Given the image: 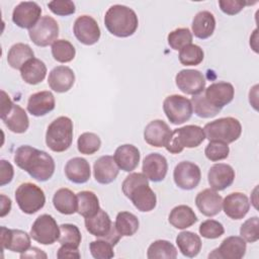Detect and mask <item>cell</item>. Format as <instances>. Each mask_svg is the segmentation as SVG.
<instances>
[{"label":"cell","instance_id":"obj_1","mask_svg":"<svg viewBox=\"0 0 259 259\" xmlns=\"http://www.w3.org/2000/svg\"><path fill=\"white\" fill-rule=\"evenodd\" d=\"M14 162L20 169L40 182L49 180L55 172V162L52 156L28 145L16 149Z\"/></svg>","mask_w":259,"mask_h":259},{"label":"cell","instance_id":"obj_2","mask_svg":"<svg viewBox=\"0 0 259 259\" xmlns=\"http://www.w3.org/2000/svg\"><path fill=\"white\" fill-rule=\"evenodd\" d=\"M121 189L138 210L148 212L156 207V194L150 187L148 178L143 173L135 172L127 175L121 184Z\"/></svg>","mask_w":259,"mask_h":259},{"label":"cell","instance_id":"obj_3","mask_svg":"<svg viewBox=\"0 0 259 259\" xmlns=\"http://www.w3.org/2000/svg\"><path fill=\"white\" fill-rule=\"evenodd\" d=\"M104 24L114 36L127 37L133 35L139 25L136 12L124 5L115 4L108 8L104 15Z\"/></svg>","mask_w":259,"mask_h":259},{"label":"cell","instance_id":"obj_4","mask_svg":"<svg viewBox=\"0 0 259 259\" xmlns=\"http://www.w3.org/2000/svg\"><path fill=\"white\" fill-rule=\"evenodd\" d=\"M73 142V121L68 116H59L53 120L46 133V144L57 153L65 152Z\"/></svg>","mask_w":259,"mask_h":259},{"label":"cell","instance_id":"obj_5","mask_svg":"<svg viewBox=\"0 0 259 259\" xmlns=\"http://www.w3.org/2000/svg\"><path fill=\"white\" fill-rule=\"evenodd\" d=\"M205 139L209 142L230 144L237 141L242 134L241 122L232 116L222 117L207 122L202 128Z\"/></svg>","mask_w":259,"mask_h":259},{"label":"cell","instance_id":"obj_6","mask_svg":"<svg viewBox=\"0 0 259 259\" xmlns=\"http://www.w3.org/2000/svg\"><path fill=\"white\" fill-rule=\"evenodd\" d=\"M205 139L202 127L194 124L184 125L171 132L170 139L165 146L166 150L171 154H178L184 148H196Z\"/></svg>","mask_w":259,"mask_h":259},{"label":"cell","instance_id":"obj_7","mask_svg":"<svg viewBox=\"0 0 259 259\" xmlns=\"http://www.w3.org/2000/svg\"><path fill=\"white\" fill-rule=\"evenodd\" d=\"M15 200L18 207L27 214H33L41 209L46 203L44 190L36 184L25 182L15 191Z\"/></svg>","mask_w":259,"mask_h":259},{"label":"cell","instance_id":"obj_8","mask_svg":"<svg viewBox=\"0 0 259 259\" xmlns=\"http://www.w3.org/2000/svg\"><path fill=\"white\" fill-rule=\"evenodd\" d=\"M163 110L169 121L173 124L184 123L193 113L191 101L178 94L169 95L164 99Z\"/></svg>","mask_w":259,"mask_h":259},{"label":"cell","instance_id":"obj_9","mask_svg":"<svg viewBox=\"0 0 259 259\" xmlns=\"http://www.w3.org/2000/svg\"><path fill=\"white\" fill-rule=\"evenodd\" d=\"M30 237L42 245H52L60 237V227L51 214H41L35 219L30 228Z\"/></svg>","mask_w":259,"mask_h":259},{"label":"cell","instance_id":"obj_10","mask_svg":"<svg viewBox=\"0 0 259 259\" xmlns=\"http://www.w3.org/2000/svg\"><path fill=\"white\" fill-rule=\"evenodd\" d=\"M31 41L38 47H48L53 45L59 36L58 22L51 16L40 17L38 22L28 30Z\"/></svg>","mask_w":259,"mask_h":259},{"label":"cell","instance_id":"obj_11","mask_svg":"<svg viewBox=\"0 0 259 259\" xmlns=\"http://www.w3.org/2000/svg\"><path fill=\"white\" fill-rule=\"evenodd\" d=\"M173 178L175 184L179 188L183 190H191L199 184L201 172L196 164L189 161H182L175 166Z\"/></svg>","mask_w":259,"mask_h":259},{"label":"cell","instance_id":"obj_12","mask_svg":"<svg viewBox=\"0 0 259 259\" xmlns=\"http://www.w3.org/2000/svg\"><path fill=\"white\" fill-rule=\"evenodd\" d=\"M73 31L76 38L85 46L96 44L101 34L97 21L89 15L79 16L74 22Z\"/></svg>","mask_w":259,"mask_h":259},{"label":"cell","instance_id":"obj_13","mask_svg":"<svg viewBox=\"0 0 259 259\" xmlns=\"http://www.w3.org/2000/svg\"><path fill=\"white\" fill-rule=\"evenodd\" d=\"M40 6L31 1L20 2L12 12V21L20 28H32L40 19Z\"/></svg>","mask_w":259,"mask_h":259},{"label":"cell","instance_id":"obj_14","mask_svg":"<svg viewBox=\"0 0 259 259\" xmlns=\"http://www.w3.org/2000/svg\"><path fill=\"white\" fill-rule=\"evenodd\" d=\"M176 86L180 91L188 95H197L204 90L205 78L198 70L185 69L177 73L175 77Z\"/></svg>","mask_w":259,"mask_h":259},{"label":"cell","instance_id":"obj_15","mask_svg":"<svg viewBox=\"0 0 259 259\" xmlns=\"http://www.w3.org/2000/svg\"><path fill=\"white\" fill-rule=\"evenodd\" d=\"M246 241L239 236H230L223 240L220 247L209 253L208 258L241 259L246 253Z\"/></svg>","mask_w":259,"mask_h":259},{"label":"cell","instance_id":"obj_16","mask_svg":"<svg viewBox=\"0 0 259 259\" xmlns=\"http://www.w3.org/2000/svg\"><path fill=\"white\" fill-rule=\"evenodd\" d=\"M0 237L2 249H7L11 252L23 253L30 248V235L22 230L0 228Z\"/></svg>","mask_w":259,"mask_h":259},{"label":"cell","instance_id":"obj_17","mask_svg":"<svg viewBox=\"0 0 259 259\" xmlns=\"http://www.w3.org/2000/svg\"><path fill=\"white\" fill-rule=\"evenodd\" d=\"M203 94L212 106L222 109L233 100L235 89L229 82H215L210 84Z\"/></svg>","mask_w":259,"mask_h":259},{"label":"cell","instance_id":"obj_18","mask_svg":"<svg viewBox=\"0 0 259 259\" xmlns=\"http://www.w3.org/2000/svg\"><path fill=\"white\" fill-rule=\"evenodd\" d=\"M143 174L153 182L164 180L168 171L166 158L159 153H151L145 157L142 166Z\"/></svg>","mask_w":259,"mask_h":259},{"label":"cell","instance_id":"obj_19","mask_svg":"<svg viewBox=\"0 0 259 259\" xmlns=\"http://www.w3.org/2000/svg\"><path fill=\"white\" fill-rule=\"evenodd\" d=\"M171 132L172 131L165 121L161 119H154L146 125L144 131V139L150 146L162 148L167 145Z\"/></svg>","mask_w":259,"mask_h":259},{"label":"cell","instance_id":"obj_20","mask_svg":"<svg viewBox=\"0 0 259 259\" xmlns=\"http://www.w3.org/2000/svg\"><path fill=\"white\" fill-rule=\"evenodd\" d=\"M235 179V170L232 166L224 163H219L212 165L207 173V180L210 188L221 191L234 182Z\"/></svg>","mask_w":259,"mask_h":259},{"label":"cell","instance_id":"obj_21","mask_svg":"<svg viewBox=\"0 0 259 259\" xmlns=\"http://www.w3.org/2000/svg\"><path fill=\"white\" fill-rule=\"evenodd\" d=\"M198 210L205 217H214L222 210L223 197L212 188H206L198 192L195 197Z\"/></svg>","mask_w":259,"mask_h":259},{"label":"cell","instance_id":"obj_22","mask_svg":"<svg viewBox=\"0 0 259 259\" xmlns=\"http://www.w3.org/2000/svg\"><path fill=\"white\" fill-rule=\"evenodd\" d=\"M222 207L229 218L241 220L248 213L250 202L246 194L242 192H232L224 198Z\"/></svg>","mask_w":259,"mask_h":259},{"label":"cell","instance_id":"obj_23","mask_svg":"<svg viewBox=\"0 0 259 259\" xmlns=\"http://www.w3.org/2000/svg\"><path fill=\"white\" fill-rule=\"evenodd\" d=\"M49 86L58 93L69 91L75 83V74L73 70L67 66H57L49 74Z\"/></svg>","mask_w":259,"mask_h":259},{"label":"cell","instance_id":"obj_24","mask_svg":"<svg viewBox=\"0 0 259 259\" xmlns=\"http://www.w3.org/2000/svg\"><path fill=\"white\" fill-rule=\"evenodd\" d=\"M119 172L113 157L106 155L98 158L93 166L95 180L100 184H109L115 180Z\"/></svg>","mask_w":259,"mask_h":259},{"label":"cell","instance_id":"obj_25","mask_svg":"<svg viewBox=\"0 0 259 259\" xmlns=\"http://www.w3.org/2000/svg\"><path fill=\"white\" fill-rule=\"evenodd\" d=\"M56 106L55 96L51 91H39L29 96L27 111L33 116H44L54 110Z\"/></svg>","mask_w":259,"mask_h":259},{"label":"cell","instance_id":"obj_26","mask_svg":"<svg viewBox=\"0 0 259 259\" xmlns=\"http://www.w3.org/2000/svg\"><path fill=\"white\" fill-rule=\"evenodd\" d=\"M140 158L141 154L139 149L131 144H124L117 147L113 155V159L118 168L125 172L135 170L139 165Z\"/></svg>","mask_w":259,"mask_h":259},{"label":"cell","instance_id":"obj_27","mask_svg":"<svg viewBox=\"0 0 259 259\" xmlns=\"http://www.w3.org/2000/svg\"><path fill=\"white\" fill-rule=\"evenodd\" d=\"M65 175L73 183H86L91 176L90 165L84 158H72L65 165Z\"/></svg>","mask_w":259,"mask_h":259},{"label":"cell","instance_id":"obj_28","mask_svg":"<svg viewBox=\"0 0 259 259\" xmlns=\"http://www.w3.org/2000/svg\"><path fill=\"white\" fill-rule=\"evenodd\" d=\"M214 28L215 18L211 12L202 10L196 13L192 20V32L197 38H208L212 35Z\"/></svg>","mask_w":259,"mask_h":259},{"label":"cell","instance_id":"obj_29","mask_svg":"<svg viewBox=\"0 0 259 259\" xmlns=\"http://www.w3.org/2000/svg\"><path fill=\"white\" fill-rule=\"evenodd\" d=\"M9 131L15 134H23L29 126V119L25 110L17 105L13 104L11 110L1 118Z\"/></svg>","mask_w":259,"mask_h":259},{"label":"cell","instance_id":"obj_30","mask_svg":"<svg viewBox=\"0 0 259 259\" xmlns=\"http://www.w3.org/2000/svg\"><path fill=\"white\" fill-rule=\"evenodd\" d=\"M84 223L86 230L96 238L106 236L112 227V222L108 213L101 208L93 217L85 218Z\"/></svg>","mask_w":259,"mask_h":259},{"label":"cell","instance_id":"obj_31","mask_svg":"<svg viewBox=\"0 0 259 259\" xmlns=\"http://www.w3.org/2000/svg\"><path fill=\"white\" fill-rule=\"evenodd\" d=\"M20 75L25 83L36 85L46 78L47 66L41 60L32 58L20 69Z\"/></svg>","mask_w":259,"mask_h":259},{"label":"cell","instance_id":"obj_32","mask_svg":"<svg viewBox=\"0 0 259 259\" xmlns=\"http://www.w3.org/2000/svg\"><path fill=\"white\" fill-rule=\"evenodd\" d=\"M53 204L60 213L73 214L78 209L77 195L69 188H60L54 194Z\"/></svg>","mask_w":259,"mask_h":259},{"label":"cell","instance_id":"obj_33","mask_svg":"<svg viewBox=\"0 0 259 259\" xmlns=\"http://www.w3.org/2000/svg\"><path fill=\"white\" fill-rule=\"evenodd\" d=\"M168 221L174 228L183 230L191 227L197 222V217L193 209L185 204H180L172 208Z\"/></svg>","mask_w":259,"mask_h":259},{"label":"cell","instance_id":"obj_34","mask_svg":"<svg viewBox=\"0 0 259 259\" xmlns=\"http://www.w3.org/2000/svg\"><path fill=\"white\" fill-rule=\"evenodd\" d=\"M176 244L182 255L192 258L198 255L201 250V240L198 235L193 232L183 231L176 237Z\"/></svg>","mask_w":259,"mask_h":259},{"label":"cell","instance_id":"obj_35","mask_svg":"<svg viewBox=\"0 0 259 259\" xmlns=\"http://www.w3.org/2000/svg\"><path fill=\"white\" fill-rule=\"evenodd\" d=\"M34 58V53L32 49L22 42H17L13 45L7 54L8 65L16 70H20L23 65L30 59Z\"/></svg>","mask_w":259,"mask_h":259},{"label":"cell","instance_id":"obj_36","mask_svg":"<svg viewBox=\"0 0 259 259\" xmlns=\"http://www.w3.org/2000/svg\"><path fill=\"white\" fill-rule=\"evenodd\" d=\"M77 199H78L77 212L84 218L93 217L100 209L99 199L97 195L92 191L83 190L78 192Z\"/></svg>","mask_w":259,"mask_h":259},{"label":"cell","instance_id":"obj_37","mask_svg":"<svg viewBox=\"0 0 259 259\" xmlns=\"http://www.w3.org/2000/svg\"><path fill=\"white\" fill-rule=\"evenodd\" d=\"M147 257L149 259H175L177 257V250L169 241L157 240L149 246Z\"/></svg>","mask_w":259,"mask_h":259},{"label":"cell","instance_id":"obj_38","mask_svg":"<svg viewBox=\"0 0 259 259\" xmlns=\"http://www.w3.org/2000/svg\"><path fill=\"white\" fill-rule=\"evenodd\" d=\"M114 226L122 237H131L139 230L140 223L134 213L128 211H120L116 215Z\"/></svg>","mask_w":259,"mask_h":259},{"label":"cell","instance_id":"obj_39","mask_svg":"<svg viewBox=\"0 0 259 259\" xmlns=\"http://www.w3.org/2000/svg\"><path fill=\"white\" fill-rule=\"evenodd\" d=\"M53 58L59 63L71 62L76 55L74 46L67 39H57L52 45Z\"/></svg>","mask_w":259,"mask_h":259},{"label":"cell","instance_id":"obj_40","mask_svg":"<svg viewBox=\"0 0 259 259\" xmlns=\"http://www.w3.org/2000/svg\"><path fill=\"white\" fill-rule=\"evenodd\" d=\"M191 104L194 113L202 118H209L215 116L222 109L212 106L205 98L203 93L193 95L191 98Z\"/></svg>","mask_w":259,"mask_h":259},{"label":"cell","instance_id":"obj_41","mask_svg":"<svg viewBox=\"0 0 259 259\" xmlns=\"http://www.w3.org/2000/svg\"><path fill=\"white\" fill-rule=\"evenodd\" d=\"M204 58V53L202 49L197 46L190 44L180 50L179 61L184 66H197Z\"/></svg>","mask_w":259,"mask_h":259},{"label":"cell","instance_id":"obj_42","mask_svg":"<svg viewBox=\"0 0 259 259\" xmlns=\"http://www.w3.org/2000/svg\"><path fill=\"white\" fill-rule=\"evenodd\" d=\"M81 240V233L76 225L63 224L60 226V237L58 241L61 245H69L78 248Z\"/></svg>","mask_w":259,"mask_h":259},{"label":"cell","instance_id":"obj_43","mask_svg":"<svg viewBox=\"0 0 259 259\" xmlns=\"http://www.w3.org/2000/svg\"><path fill=\"white\" fill-rule=\"evenodd\" d=\"M101 146L100 138L94 133H83L77 141V148L81 154L93 155Z\"/></svg>","mask_w":259,"mask_h":259},{"label":"cell","instance_id":"obj_44","mask_svg":"<svg viewBox=\"0 0 259 259\" xmlns=\"http://www.w3.org/2000/svg\"><path fill=\"white\" fill-rule=\"evenodd\" d=\"M168 45L175 51H180L192 42V33L187 27L176 28L168 34Z\"/></svg>","mask_w":259,"mask_h":259},{"label":"cell","instance_id":"obj_45","mask_svg":"<svg viewBox=\"0 0 259 259\" xmlns=\"http://www.w3.org/2000/svg\"><path fill=\"white\" fill-rule=\"evenodd\" d=\"M113 245L104 239L98 238L89 245L91 255L96 259H110L114 256Z\"/></svg>","mask_w":259,"mask_h":259},{"label":"cell","instance_id":"obj_46","mask_svg":"<svg viewBox=\"0 0 259 259\" xmlns=\"http://www.w3.org/2000/svg\"><path fill=\"white\" fill-rule=\"evenodd\" d=\"M240 237L248 243H255L259 240V219L252 217L246 220L240 228Z\"/></svg>","mask_w":259,"mask_h":259},{"label":"cell","instance_id":"obj_47","mask_svg":"<svg viewBox=\"0 0 259 259\" xmlns=\"http://www.w3.org/2000/svg\"><path fill=\"white\" fill-rule=\"evenodd\" d=\"M230 148L228 144L221 142H209L204 150L205 157L212 162L221 161L228 158Z\"/></svg>","mask_w":259,"mask_h":259},{"label":"cell","instance_id":"obj_48","mask_svg":"<svg viewBox=\"0 0 259 259\" xmlns=\"http://www.w3.org/2000/svg\"><path fill=\"white\" fill-rule=\"evenodd\" d=\"M224 233V226L215 220H206L199 226V234L205 239H218Z\"/></svg>","mask_w":259,"mask_h":259},{"label":"cell","instance_id":"obj_49","mask_svg":"<svg viewBox=\"0 0 259 259\" xmlns=\"http://www.w3.org/2000/svg\"><path fill=\"white\" fill-rule=\"evenodd\" d=\"M50 10L59 16H67L74 14L76 11L75 4L70 0H54L48 3Z\"/></svg>","mask_w":259,"mask_h":259},{"label":"cell","instance_id":"obj_50","mask_svg":"<svg viewBox=\"0 0 259 259\" xmlns=\"http://www.w3.org/2000/svg\"><path fill=\"white\" fill-rule=\"evenodd\" d=\"M249 2L240 1V0H220L219 5L221 10L228 15H235L239 13L246 5H249Z\"/></svg>","mask_w":259,"mask_h":259},{"label":"cell","instance_id":"obj_51","mask_svg":"<svg viewBox=\"0 0 259 259\" xmlns=\"http://www.w3.org/2000/svg\"><path fill=\"white\" fill-rule=\"evenodd\" d=\"M14 169L13 166L6 160L0 161V185L4 186L10 183L13 179Z\"/></svg>","mask_w":259,"mask_h":259},{"label":"cell","instance_id":"obj_52","mask_svg":"<svg viewBox=\"0 0 259 259\" xmlns=\"http://www.w3.org/2000/svg\"><path fill=\"white\" fill-rule=\"evenodd\" d=\"M57 257L59 259H79L81 255L78 248L69 245H62L57 252Z\"/></svg>","mask_w":259,"mask_h":259},{"label":"cell","instance_id":"obj_53","mask_svg":"<svg viewBox=\"0 0 259 259\" xmlns=\"http://www.w3.org/2000/svg\"><path fill=\"white\" fill-rule=\"evenodd\" d=\"M48 257V255L40 249L36 248V247H30L28 250H26L25 252L20 254V258H35V259H46Z\"/></svg>","mask_w":259,"mask_h":259},{"label":"cell","instance_id":"obj_54","mask_svg":"<svg viewBox=\"0 0 259 259\" xmlns=\"http://www.w3.org/2000/svg\"><path fill=\"white\" fill-rule=\"evenodd\" d=\"M13 102L4 90H1V118L4 117L12 108Z\"/></svg>","mask_w":259,"mask_h":259},{"label":"cell","instance_id":"obj_55","mask_svg":"<svg viewBox=\"0 0 259 259\" xmlns=\"http://www.w3.org/2000/svg\"><path fill=\"white\" fill-rule=\"evenodd\" d=\"M0 199H1V211H0V217L3 218L5 217L7 213H9L10 209H11V200L9 197H7L4 194L0 195Z\"/></svg>","mask_w":259,"mask_h":259}]
</instances>
